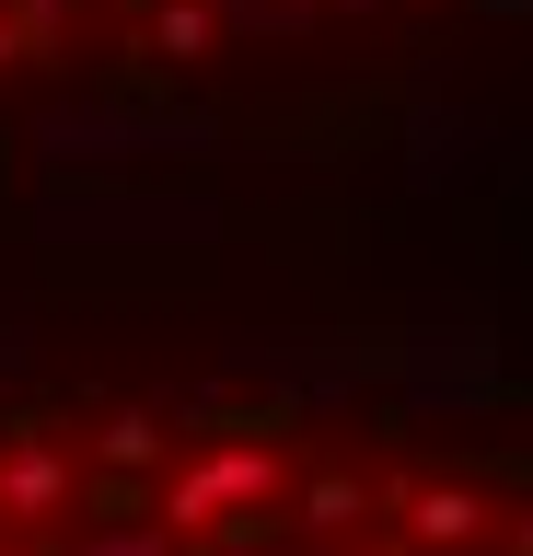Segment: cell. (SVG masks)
<instances>
[{
  "label": "cell",
  "mask_w": 533,
  "mask_h": 556,
  "mask_svg": "<svg viewBox=\"0 0 533 556\" xmlns=\"http://www.w3.org/2000/svg\"><path fill=\"white\" fill-rule=\"evenodd\" d=\"M267 486H279V464H267V452H210V464H198V476H175V498H163V533H186V521H210V510H232V498H267Z\"/></svg>",
  "instance_id": "1"
},
{
  "label": "cell",
  "mask_w": 533,
  "mask_h": 556,
  "mask_svg": "<svg viewBox=\"0 0 533 556\" xmlns=\"http://www.w3.org/2000/svg\"><path fill=\"white\" fill-rule=\"evenodd\" d=\"M71 498V464H59V441H24L12 464H0V521H47Z\"/></svg>",
  "instance_id": "2"
},
{
  "label": "cell",
  "mask_w": 533,
  "mask_h": 556,
  "mask_svg": "<svg viewBox=\"0 0 533 556\" xmlns=\"http://www.w3.org/2000/svg\"><path fill=\"white\" fill-rule=\"evenodd\" d=\"M475 521H487V498H475V486H429V498H418V545H464Z\"/></svg>",
  "instance_id": "3"
},
{
  "label": "cell",
  "mask_w": 533,
  "mask_h": 556,
  "mask_svg": "<svg viewBox=\"0 0 533 556\" xmlns=\"http://www.w3.org/2000/svg\"><path fill=\"white\" fill-rule=\"evenodd\" d=\"M151 47H163V59H198V47H210V12H198V0H163Z\"/></svg>",
  "instance_id": "4"
},
{
  "label": "cell",
  "mask_w": 533,
  "mask_h": 556,
  "mask_svg": "<svg viewBox=\"0 0 533 556\" xmlns=\"http://www.w3.org/2000/svg\"><path fill=\"white\" fill-rule=\"evenodd\" d=\"M59 12H71V0H12V35H36V47H47V35H59Z\"/></svg>",
  "instance_id": "5"
},
{
  "label": "cell",
  "mask_w": 533,
  "mask_h": 556,
  "mask_svg": "<svg viewBox=\"0 0 533 556\" xmlns=\"http://www.w3.org/2000/svg\"><path fill=\"white\" fill-rule=\"evenodd\" d=\"M0 59H12V24H0Z\"/></svg>",
  "instance_id": "6"
}]
</instances>
